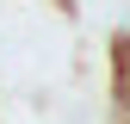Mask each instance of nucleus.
<instances>
[{
	"label": "nucleus",
	"instance_id": "obj_1",
	"mask_svg": "<svg viewBox=\"0 0 130 124\" xmlns=\"http://www.w3.org/2000/svg\"><path fill=\"white\" fill-rule=\"evenodd\" d=\"M124 43H130V19H124Z\"/></svg>",
	"mask_w": 130,
	"mask_h": 124
}]
</instances>
